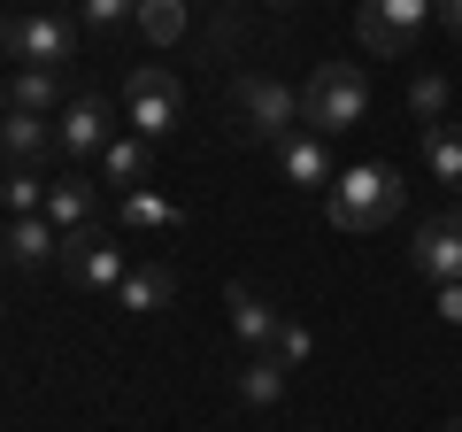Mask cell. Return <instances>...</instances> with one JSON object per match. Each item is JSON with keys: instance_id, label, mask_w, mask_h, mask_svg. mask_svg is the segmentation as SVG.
Instances as JSON below:
<instances>
[{"instance_id": "obj_1", "label": "cell", "mask_w": 462, "mask_h": 432, "mask_svg": "<svg viewBox=\"0 0 462 432\" xmlns=\"http://www.w3.org/2000/svg\"><path fill=\"white\" fill-rule=\"evenodd\" d=\"M401 209H409V185H401V170H385V163L339 170L331 193H324V216L339 224V232H385Z\"/></svg>"}, {"instance_id": "obj_2", "label": "cell", "mask_w": 462, "mask_h": 432, "mask_svg": "<svg viewBox=\"0 0 462 432\" xmlns=\"http://www.w3.org/2000/svg\"><path fill=\"white\" fill-rule=\"evenodd\" d=\"M363 117H370L363 62H316L309 85H300V124H309L316 139H339V132H355Z\"/></svg>"}, {"instance_id": "obj_3", "label": "cell", "mask_w": 462, "mask_h": 432, "mask_svg": "<svg viewBox=\"0 0 462 432\" xmlns=\"http://www.w3.org/2000/svg\"><path fill=\"white\" fill-rule=\"evenodd\" d=\"M62 278L78 294H116L132 278V248L108 232V224H85V232H62Z\"/></svg>"}, {"instance_id": "obj_4", "label": "cell", "mask_w": 462, "mask_h": 432, "mask_svg": "<svg viewBox=\"0 0 462 432\" xmlns=\"http://www.w3.org/2000/svg\"><path fill=\"white\" fill-rule=\"evenodd\" d=\"M124 108H132V132L139 139H170L185 124V85L170 78L162 62H139L132 78H124Z\"/></svg>"}, {"instance_id": "obj_5", "label": "cell", "mask_w": 462, "mask_h": 432, "mask_svg": "<svg viewBox=\"0 0 462 432\" xmlns=\"http://www.w3.org/2000/svg\"><path fill=\"white\" fill-rule=\"evenodd\" d=\"M424 23H431V0H363V16H355V39H363L370 54H409L416 39H424Z\"/></svg>"}, {"instance_id": "obj_6", "label": "cell", "mask_w": 462, "mask_h": 432, "mask_svg": "<svg viewBox=\"0 0 462 432\" xmlns=\"http://www.w3.org/2000/svg\"><path fill=\"white\" fill-rule=\"evenodd\" d=\"M8 54H16L23 70H54V78H62V70L78 62V23L54 16V8H39V16H16V32H8Z\"/></svg>"}, {"instance_id": "obj_7", "label": "cell", "mask_w": 462, "mask_h": 432, "mask_svg": "<svg viewBox=\"0 0 462 432\" xmlns=\"http://www.w3.org/2000/svg\"><path fill=\"white\" fill-rule=\"evenodd\" d=\"M409 270H416V278H431V286H462V209H439V216L416 224Z\"/></svg>"}, {"instance_id": "obj_8", "label": "cell", "mask_w": 462, "mask_h": 432, "mask_svg": "<svg viewBox=\"0 0 462 432\" xmlns=\"http://www.w3.org/2000/svg\"><path fill=\"white\" fill-rule=\"evenodd\" d=\"M231 100H239L247 132H263L270 147H278L285 132H300V93H285V85H278V78H263V70H247V78L231 85Z\"/></svg>"}, {"instance_id": "obj_9", "label": "cell", "mask_w": 462, "mask_h": 432, "mask_svg": "<svg viewBox=\"0 0 462 432\" xmlns=\"http://www.w3.org/2000/svg\"><path fill=\"white\" fill-rule=\"evenodd\" d=\"M108 139H116V132H108V100H100V93H78V100L62 108V117H54V147H62L69 163L100 155Z\"/></svg>"}, {"instance_id": "obj_10", "label": "cell", "mask_w": 462, "mask_h": 432, "mask_svg": "<svg viewBox=\"0 0 462 432\" xmlns=\"http://www.w3.org/2000/svg\"><path fill=\"white\" fill-rule=\"evenodd\" d=\"M224 309H231V333H239V348H247V355H270V348H278L285 316L270 309V301L254 294V286H239V278H231V286H224Z\"/></svg>"}, {"instance_id": "obj_11", "label": "cell", "mask_w": 462, "mask_h": 432, "mask_svg": "<svg viewBox=\"0 0 462 432\" xmlns=\"http://www.w3.org/2000/svg\"><path fill=\"white\" fill-rule=\"evenodd\" d=\"M278 170H285V185H300V193H331V178H339V170H331V147L309 132V124L278 139Z\"/></svg>"}, {"instance_id": "obj_12", "label": "cell", "mask_w": 462, "mask_h": 432, "mask_svg": "<svg viewBox=\"0 0 462 432\" xmlns=\"http://www.w3.org/2000/svg\"><path fill=\"white\" fill-rule=\"evenodd\" d=\"M0 155H8V170H32L54 155V117H23V108H8L0 117Z\"/></svg>"}, {"instance_id": "obj_13", "label": "cell", "mask_w": 462, "mask_h": 432, "mask_svg": "<svg viewBox=\"0 0 462 432\" xmlns=\"http://www.w3.org/2000/svg\"><path fill=\"white\" fill-rule=\"evenodd\" d=\"M0 255H16V270H47V263H62V232H54L47 216H16L0 232Z\"/></svg>"}, {"instance_id": "obj_14", "label": "cell", "mask_w": 462, "mask_h": 432, "mask_svg": "<svg viewBox=\"0 0 462 432\" xmlns=\"http://www.w3.org/2000/svg\"><path fill=\"white\" fill-rule=\"evenodd\" d=\"M147 170H154V139L116 132L108 147H100V178H108V185H124V193H139V185H147Z\"/></svg>"}, {"instance_id": "obj_15", "label": "cell", "mask_w": 462, "mask_h": 432, "mask_svg": "<svg viewBox=\"0 0 462 432\" xmlns=\"http://www.w3.org/2000/svg\"><path fill=\"white\" fill-rule=\"evenodd\" d=\"M170 301H178V270H162V263H139L132 278L116 286V309H132V316H154Z\"/></svg>"}, {"instance_id": "obj_16", "label": "cell", "mask_w": 462, "mask_h": 432, "mask_svg": "<svg viewBox=\"0 0 462 432\" xmlns=\"http://www.w3.org/2000/svg\"><path fill=\"white\" fill-rule=\"evenodd\" d=\"M47 224H54V232H85V224H100V185H85V178L47 185Z\"/></svg>"}, {"instance_id": "obj_17", "label": "cell", "mask_w": 462, "mask_h": 432, "mask_svg": "<svg viewBox=\"0 0 462 432\" xmlns=\"http://www.w3.org/2000/svg\"><path fill=\"white\" fill-rule=\"evenodd\" d=\"M116 224H124V232H185V209H178V201H162L154 185H139V193L116 201Z\"/></svg>"}, {"instance_id": "obj_18", "label": "cell", "mask_w": 462, "mask_h": 432, "mask_svg": "<svg viewBox=\"0 0 462 432\" xmlns=\"http://www.w3.org/2000/svg\"><path fill=\"white\" fill-rule=\"evenodd\" d=\"M8 108H23V117H62V78L54 70H16V85H8Z\"/></svg>"}, {"instance_id": "obj_19", "label": "cell", "mask_w": 462, "mask_h": 432, "mask_svg": "<svg viewBox=\"0 0 462 432\" xmlns=\"http://www.w3.org/2000/svg\"><path fill=\"white\" fill-rule=\"evenodd\" d=\"M424 170L447 193H462V124H424Z\"/></svg>"}, {"instance_id": "obj_20", "label": "cell", "mask_w": 462, "mask_h": 432, "mask_svg": "<svg viewBox=\"0 0 462 432\" xmlns=\"http://www.w3.org/2000/svg\"><path fill=\"white\" fill-rule=\"evenodd\" d=\"M239 401H247V409L285 401V363L278 355H247V363H239Z\"/></svg>"}, {"instance_id": "obj_21", "label": "cell", "mask_w": 462, "mask_h": 432, "mask_svg": "<svg viewBox=\"0 0 462 432\" xmlns=\"http://www.w3.org/2000/svg\"><path fill=\"white\" fill-rule=\"evenodd\" d=\"M0 209L8 216H47V178L39 170H8L0 178Z\"/></svg>"}, {"instance_id": "obj_22", "label": "cell", "mask_w": 462, "mask_h": 432, "mask_svg": "<svg viewBox=\"0 0 462 432\" xmlns=\"http://www.w3.org/2000/svg\"><path fill=\"white\" fill-rule=\"evenodd\" d=\"M78 16L93 39H116V32H132L139 23V0H78Z\"/></svg>"}, {"instance_id": "obj_23", "label": "cell", "mask_w": 462, "mask_h": 432, "mask_svg": "<svg viewBox=\"0 0 462 432\" xmlns=\"http://www.w3.org/2000/svg\"><path fill=\"white\" fill-rule=\"evenodd\" d=\"M139 39H154V47L185 39V0H139Z\"/></svg>"}, {"instance_id": "obj_24", "label": "cell", "mask_w": 462, "mask_h": 432, "mask_svg": "<svg viewBox=\"0 0 462 432\" xmlns=\"http://www.w3.org/2000/svg\"><path fill=\"white\" fill-rule=\"evenodd\" d=\"M409 108H416V124H447V78H439V70H416Z\"/></svg>"}, {"instance_id": "obj_25", "label": "cell", "mask_w": 462, "mask_h": 432, "mask_svg": "<svg viewBox=\"0 0 462 432\" xmlns=\"http://www.w3.org/2000/svg\"><path fill=\"white\" fill-rule=\"evenodd\" d=\"M309 348H316V340H309V324H285V333H278V348H270V355H278V363L293 371V363H309Z\"/></svg>"}, {"instance_id": "obj_26", "label": "cell", "mask_w": 462, "mask_h": 432, "mask_svg": "<svg viewBox=\"0 0 462 432\" xmlns=\"http://www.w3.org/2000/svg\"><path fill=\"white\" fill-rule=\"evenodd\" d=\"M431 16H439V23H447V32H455V39H462V0H431Z\"/></svg>"}, {"instance_id": "obj_27", "label": "cell", "mask_w": 462, "mask_h": 432, "mask_svg": "<svg viewBox=\"0 0 462 432\" xmlns=\"http://www.w3.org/2000/svg\"><path fill=\"white\" fill-rule=\"evenodd\" d=\"M439 316H455V324H462V286H439Z\"/></svg>"}, {"instance_id": "obj_28", "label": "cell", "mask_w": 462, "mask_h": 432, "mask_svg": "<svg viewBox=\"0 0 462 432\" xmlns=\"http://www.w3.org/2000/svg\"><path fill=\"white\" fill-rule=\"evenodd\" d=\"M8 32H16V23H8V16H0V54H8Z\"/></svg>"}, {"instance_id": "obj_29", "label": "cell", "mask_w": 462, "mask_h": 432, "mask_svg": "<svg viewBox=\"0 0 462 432\" xmlns=\"http://www.w3.org/2000/svg\"><path fill=\"white\" fill-rule=\"evenodd\" d=\"M0 117H8V85H0Z\"/></svg>"}, {"instance_id": "obj_30", "label": "cell", "mask_w": 462, "mask_h": 432, "mask_svg": "<svg viewBox=\"0 0 462 432\" xmlns=\"http://www.w3.org/2000/svg\"><path fill=\"white\" fill-rule=\"evenodd\" d=\"M447 432H462V417H455V425H447Z\"/></svg>"}, {"instance_id": "obj_31", "label": "cell", "mask_w": 462, "mask_h": 432, "mask_svg": "<svg viewBox=\"0 0 462 432\" xmlns=\"http://www.w3.org/2000/svg\"><path fill=\"white\" fill-rule=\"evenodd\" d=\"M0 263H8V255H0Z\"/></svg>"}]
</instances>
